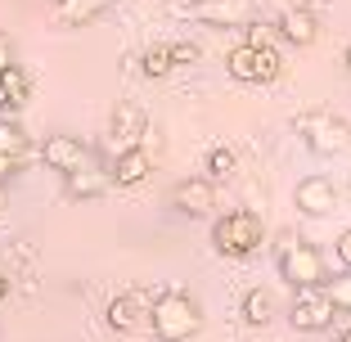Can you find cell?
<instances>
[{
    "label": "cell",
    "instance_id": "cell-26",
    "mask_svg": "<svg viewBox=\"0 0 351 342\" xmlns=\"http://www.w3.org/2000/svg\"><path fill=\"white\" fill-rule=\"evenodd\" d=\"M338 261H342V270H351V230L338 234Z\"/></svg>",
    "mask_w": 351,
    "mask_h": 342
},
{
    "label": "cell",
    "instance_id": "cell-17",
    "mask_svg": "<svg viewBox=\"0 0 351 342\" xmlns=\"http://www.w3.org/2000/svg\"><path fill=\"white\" fill-rule=\"evenodd\" d=\"M239 315H243V324H252V329H266V324L275 320V297H270V289H248L243 302H239Z\"/></svg>",
    "mask_w": 351,
    "mask_h": 342
},
{
    "label": "cell",
    "instance_id": "cell-25",
    "mask_svg": "<svg viewBox=\"0 0 351 342\" xmlns=\"http://www.w3.org/2000/svg\"><path fill=\"white\" fill-rule=\"evenodd\" d=\"M10 68H19V63H14V41L5 36V32H0V77L10 73Z\"/></svg>",
    "mask_w": 351,
    "mask_h": 342
},
{
    "label": "cell",
    "instance_id": "cell-20",
    "mask_svg": "<svg viewBox=\"0 0 351 342\" xmlns=\"http://www.w3.org/2000/svg\"><path fill=\"white\" fill-rule=\"evenodd\" d=\"M176 68V59H171V45H149L145 54H140V73L149 77V82H158V77H167Z\"/></svg>",
    "mask_w": 351,
    "mask_h": 342
},
{
    "label": "cell",
    "instance_id": "cell-12",
    "mask_svg": "<svg viewBox=\"0 0 351 342\" xmlns=\"http://www.w3.org/2000/svg\"><path fill=\"white\" fill-rule=\"evenodd\" d=\"M293 203H298V212H306V217H329V212L338 208V189H333L329 176H306L293 189Z\"/></svg>",
    "mask_w": 351,
    "mask_h": 342
},
{
    "label": "cell",
    "instance_id": "cell-2",
    "mask_svg": "<svg viewBox=\"0 0 351 342\" xmlns=\"http://www.w3.org/2000/svg\"><path fill=\"white\" fill-rule=\"evenodd\" d=\"M261 243H266V221L248 208L226 212V217H217V225H212V248H217L221 257H252Z\"/></svg>",
    "mask_w": 351,
    "mask_h": 342
},
{
    "label": "cell",
    "instance_id": "cell-18",
    "mask_svg": "<svg viewBox=\"0 0 351 342\" xmlns=\"http://www.w3.org/2000/svg\"><path fill=\"white\" fill-rule=\"evenodd\" d=\"M113 189V171H104V167H86L77 176H68V198H99Z\"/></svg>",
    "mask_w": 351,
    "mask_h": 342
},
{
    "label": "cell",
    "instance_id": "cell-28",
    "mask_svg": "<svg viewBox=\"0 0 351 342\" xmlns=\"http://www.w3.org/2000/svg\"><path fill=\"white\" fill-rule=\"evenodd\" d=\"M0 212H5V180H0Z\"/></svg>",
    "mask_w": 351,
    "mask_h": 342
},
{
    "label": "cell",
    "instance_id": "cell-16",
    "mask_svg": "<svg viewBox=\"0 0 351 342\" xmlns=\"http://www.w3.org/2000/svg\"><path fill=\"white\" fill-rule=\"evenodd\" d=\"M113 185H122V189H131V185H140V180L154 171V158H149V149H131V154H122V158H113Z\"/></svg>",
    "mask_w": 351,
    "mask_h": 342
},
{
    "label": "cell",
    "instance_id": "cell-8",
    "mask_svg": "<svg viewBox=\"0 0 351 342\" xmlns=\"http://www.w3.org/2000/svg\"><path fill=\"white\" fill-rule=\"evenodd\" d=\"M180 14L207 23V27H248L257 14V0H189Z\"/></svg>",
    "mask_w": 351,
    "mask_h": 342
},
{
    "label": "cell",
    "instance_id": "cell-24",
    "mask_svg": "<svg viewBox=\"0 0 351 342\" xmlns=\"http://www.w3.org/2000/svg\"><path fill=\"white\" fill-rule=\"evenodd\" d=\"M171 59H176V68H180V63H198L203 50H198L194 41H171Z\"/></svg>",
    "mask_w": 351,
    "mask_h": 342
},
{
    "label": "cell",
    "instance_id": "cell-9",
    "mask_svg": "<svg viewBox=\"0 0 351 342\" xmlns=\"http://www.w3.org/2000/svg\"><path fill=\"white\" fill-rule=\"evenodd\" d=\"M41 162L68 180V176H77V171L90 167V149H86L77 135H50V140L41 145Z\"/></svg>",
    "mask_w": 351,
    "mask_h": 342
},
{
    "label": "cell",
    "instance_id": "cell-22",
    "mask_svg": "<svg viewBox=\"0 0 351 342\" xmlns=\"http://www.w3.org/2000/svg\"><path fill=\"white\" fill-rule=\"evenodd\" d=\"M324 289H329V297H333V306H338V311H351V270L333 275Z\"/></svg>",
    "mask_w": 351,
    "mask_h": 342
},
{
    "label": "cell",
    "instance_id": "cell-6",
    "mask_svg": "<svg viewBox=\"0 0 351 342\" xmlns=\"http://www.w3.org/2000/svg\"><path fill=\"white\" fill-rule=\"evenodd\" d=\"M145 140H149V113L135 99H122L113 108V122H108V149H113V158L131 154V149H145Z\"/></svg>",
    "mask_w": 351,
    "mask_h": 342
},
{
    "label": "cell",
    "instance_id": "cell-23",
    "mask_svg": "<svg viewBox=\"0 0 351 342\" xmlns=\"http://www.w3.org/2000/svg\"><path fill=\"white\" fill-rule=\"evenodd\" d=\"M275 36H279V27H270V23H248V41L243 45H252V50H275Z\"/></svg>",
    "mask_w": 351,
    "mask_h": 342
},
{
    "label": "cell",
    "instance_id": "cell-27",
    "mask_svg": "<svg viewBox=\"0 0 351 342\" xmlns=\"http://www.w3.org/2000/svg\"><path fill=\"white\" fill-rule=\"evenodd\" d=\"M10 289H14V280H10V275H0V302L10 297Z\"/></svg>",
    "mask_w": 351,
    "mask_h": 342
},
{
    "label": "cell",
    "instance_id": "cell-5",
    "mask_svg": "<svg viewBox=\"0 0 351 342\" xmlns=\"http://www.w3.org/2000/svg\"><path fill=\"white\" fill-rule=\"evenodd\" d=\"M333 315H338V306H333L329 289H298L293 293V306H289V324L298 333H324L333 324Z\"/></svg>",
    "mask_w": 351,
    "mask_h": 342
},
{
    "label": "cell",
    "instance_id": "cell-3",
    "mask_svg": "<svg viewBox=\"0 0 351 342\" xmlns=\"http://www.w3.org/2000/svg\"><path fill=\"white\" fill-rule=\"evenodd\" d=\"M279 275L293 284V293H298V289H320V284H329L320 248H315V243H306V239H293V234L279 243Z\"/></svg>",
    "mask_w": 351,
    "mask_h": 342
},
{
    "label": "cell",
    "instance_id": "cell-30",
    "mask_svg": "<svg viewBox=\"0 0 351 342\" xmlns=\"http://www.w3.org/2000/svg\"><path fill=\"white\" fill-rule=\"evenodd\" d=\"M342 59H347V68H351V45H347V54H342Z\"/></svg>",
    "mask_w": 351,
    "mask_h": 342
},
{
    "label": "cell",
    "instance_id": "cell-14",
    "mask_svg": "<svg viewBox=\"0 0 351 342\" xmlns=\"http://www.w3.org/2000/svg\"><path fill=\"white\" fill-rule=\"evenodd\" d=\"M23 158H27V135H23L14 122L0 117V180L14 176V171L23 167Z\"/></svg>",
    "mask_w": 351,
    "mask_h": 342
},
{
    "label": "cell",
    "instance_id": "cell-15",
    "mask_svg": "<svg viewBox=\"0 0 351 342\" xmlns=\"http://www.w3.org/2000/svg\"><path fill=\"white\" fill-rule=\"evenodd\" d=\"M275 27H279V36H284L289 45H311L315 36H320V19H315L311 10H302V5H298V10H289Z\"/></svg>",
    "mask_w": 351,
    "mask_h": 342
},
{
    "label": "cell",
    "instance_id": "cell-21",
    "mask_svg": "<svg viewBox=\"0 0 351 342\" xmlns=\"http://www.w3.org/2000/svg\"><path fill=\"white\" fill-rule=\"evenodd\" d=\"M0 90H5V99H10V108L19 113V108L27 104V90H32V86H27V73H23V68H10V73L0 77Z\"/></svg>",
    "mask_w": 351,
    "mask_h": 342
},
{
    "label": "cell",
    "instance_id": "cell-11",
    "mask_svg": "<svg viewBox=\"0 0 351 342\" xmlns=\"http://www.w3.org/2000/svg\"><path fill=\"white\" fill-rule=\"evenodd\" d=\"M171 208L180 217H207V212L217 208V185L207 176H189V180H176L171 189Z\"/></svg>",
    "mask_w": 351,
    "mask_h": 342
},
{
    "label": "cell",
    "instance_id": "cell-4",
    "mask_svg": "<svg viewBox=\"0 0 351 342\" xmlns=\"http://www.w3.org/2000/svg\"><path fill=\"white\" fill-rule=\"evenodd\" d=\"M293 131L302 135V145H306L311 154H320V158H333V154H342V149L351 145V126L342 122V117L324 113V108L293 117Z\"/></svg>",
    "mask_w": 351,
    "mask_h": 342
},
{
    "label": "cell",
    "instance_id": "cell-7",
    "mask_svg": "<svg viewBox=\"0 0 351 342\" xmlns=\"http://www.w3.org/2000/svg\"><path fill=\"white\" fill-rule=\"evenodd\" d=\"M226 73L234 77V82H275L279 73H284V59H279V50H252V45H234V50L226 54Z\"/></svg>",
    "mask_w": 351,
    "mask_h": 342
},
{
    "label": "cell",
    "instance_id": "cell-29",
    "mask_svg": "<svg viewBox=\"0 0 351 342\" xmlns=\"http://www.w3.org/2000/svg\"><path fill=\"white\" fill-rule=\"evenodd\" d=\"M338 342H351V329H342V338H338Z\"/></svg>",
    "mask_w": 351,
    "mask_h": 342
},
{
    "label": "cell",
    "instance_id": "cell-10",
    "mask_svg": "<svg viewBox=\"0 0 351 342\" xmlns=\"http://www.w3.org/2000/svg\"><path fill=\"white\" fill-rule=\"evenodd\" d=\"M154 302H158V293H149V289H126V293H117L113 302H108V329L113 333H131L140 320H149V311H154Z\"/></svg>",
    "mask_w": 351,
    "mask_h": 342
},
{
    "label": "cell",
    "instance_id": "cell-19",
    "mask_svg": "<svg viewBox=\"0 0 351 342\" xmlns=\"http://www.w3.org/2000/svg\"><path fill=\"white\" fill-rule=\"evenodd\" d=\"M234 171H239V158H234V149L217 145L212 154H207V180H212V185H221V180H234Z\"/></svg>",
    "mask_w": 351,
    "mask_h": 342
},
{
    "label": "cell",
    "instance_id": "cell-13",
    "mask_svg": "<svg viewBox=\"0 0 351 342\" xmlns=\"http://www.w3.org/2000/svg\"><path fill=\"white\" fill-rule=\"evenodd\" d=\"M113 5L117 0H54L50 19H54V27H86V23L104 19Z\"/></svg>",
    "mask_w": 351,
    "mask_h": 342
},
{
    "label": "cell",
    "instance_id": "cell-1",
    "mask_svg": "<svg viewBox=\"0 0 351 342\" xmlns=\"http://www.w3.org/2000/svg\"><path fill=\"white\" fill-rule=\"evenodd\" d=\"M149 324H154V338L158 342H189L198 329H203V311L198 302L180 289H162L149 311Z\"/></svg>",
    "mask_w": 351,
    "mask_h": 342
}]
</instances>
